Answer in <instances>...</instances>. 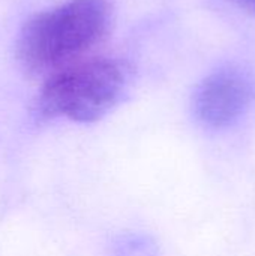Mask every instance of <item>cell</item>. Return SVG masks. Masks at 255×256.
Segmentation results:
<instances>
[{"label":"cell","mask_w":255,"mask_h":256,"mask_svg":"<svg viewBox=\"0 0 255 256\" xmlns=\"http://www.w3.org/2000/svg\"><path fill=\"white\" fill-rule=\"evenodd\" d=\"M107 0H68L30 18L18 39V58L30 70H48L87 52L107 33Z\"/></svg>","instance_id":"6da1fadb"},{"label":"cell","mask_w":255,"mask_h":256,"mask_svg":"<svg viewBox=\"0 0 255 256\" xmlns=\"http://www.w3.org/2000/svg\"><path fill=\"white\" fill-rule=\"evenodd\" d=\"M125 86L126 74L114 60L95 58L66 64L45 81L38 106L45 117L90 123L120 100Z\"/></svg>","instance_id":"7a4b0ae2"},{"label":"cell","mask_w":255,"mask_h":256,"mask_svg":"<svg viewBox=\"0 0 255 256\" xmlns=\"http://www.w3.org/2000/svg\"><path fill=\"white\" fill-rule=\"evenodd\" d=\"M254 84L239 69H221L209 75L195 94L198 118L210 128L234 123L251 105Z\"/></svg>","instance_id":"3957f363"},{"label":"cell","mask_w":255,"mask_h":256,"mask_svg":"<svg viewBox=\"0 0 255 256\" xmlns=\"http://www.w3.org/2000/svg\"><path fill=\"white\" fill-rule=\"evenodd\" d=\"M230 2L234 3L239 9L255 16V0H230Z\"/></svg>","instance_id":"277c9868"}]
</instances>
